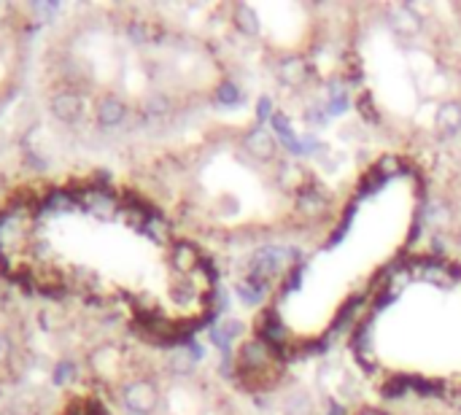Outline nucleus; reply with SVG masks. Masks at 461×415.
<instances>
[{
	"label": "nucleus",
	"instance_id": "obj_1",
	"mask_svg": "<svg viewBox=\"0 0 461 415\" xmlns=\"http://www.w3.org/2000/svg\"><path fill=\"white\" fill-rule=\"evenodd\" d=\"M0 270L47 297L122 302L152 332H168L156 275L184 286L165 218L106 184L22 192L0 211ZM202 273V270H200Z\"/></svg>",
	"mask_w": 461,
	"mask_h": 415
},
{
	"label": "nucleus",
	"instance_id": "obj_2",
	"mask_svg": "<svg viewBox=\"0 0 461 415\" xmlns=\"http://www.w3.org/2000/svg\"><path fill=\"white\" fill-rule=\"evenodd\" d=\"M243 146H246L248 151L254 156H273L276 154V140L273 135L267 132V130H251L243 140Z\"/></svg>",
	"mask_w": 461,
	"mask_h": 415
},
{
	"label": "nucleus",
	"instance_id": "obj_3",
	"mask_svg": "<svg viewBox=\"0 0 461 415\" xmlns=\"http://www.w3.org/2000/svg\"><path fill=\"white\" fill-rule=\"evenodd\" d=\"M437 127L443 132H453L461 127V106L459 103H445L437 111Z\"/></svg>",
	"mask_w": 461,
	"mask_h": 415
},
{
	"label": "nucleus",
	"instance_id": "obj_4",
	"mask_svg": "<svg viewBox=\"0 0 461 415\" xmlns=\"http://www.w3.org/2000/svg\"><path fill=\"white\" fill-rule=\"evenodd\" d=\"M281 78L289 84V87H300L302 81L307 78V68L302 60H289L283 65V70H281Z\"/></svg>",
	"mask_w": 461,
	"mask_h": 415
},
{
	"label": "nucleus",
	"instance_id": "obj_5",
	"mask_svg": "<svg viewBox=\"0 0 461 415\" xmlns=\"http://www.w3.org/2000/svg\"><path fill=\"white\" fill-rule=\"evenodd\" d=\"M62 415H106V410H100L94 402L73 399V402H68V404H65Z\"/></svg>",
	"mask_w": 461,
	"mask_h": 415
},
{
	"label": "nucleus",
	"instance_id": "obj_6",
	"mask_svg": "<svg viewBox=\"0 0 461 415\" xmlns=\"http://www.w3.org/2000/svg\"><path fill=\"white\" fill-rule=\"evenodd\" d=\"M219 97H221L224 103H235V100H238V92H235V87H230V84H227V87H221Z\"/></svg>",
	"mask_w": 461,
	"mask_h": 415
},
{
	"label": "nucleus",
	"instance_id": "obj_7",
	"mask_svg": "<svg viewBox=\"0 0 461 415\" xmlns=\"http://www.w3.org/2000/svg\"><path fill=\"white\" fill-rule=\"evenodd\" d=\"M270 116V97H262L259 100V119H267Z\"/></svg>",
	"mask_w": 461,
	"mask_h": 415
}]
</instances>
